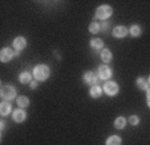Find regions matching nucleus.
Returning <instances> with one entry per match:
<instances>
[{
  "label": "nucleus",
  "mask_w": 150,
  "mask_h": 145,
  "mask_svg": "<svg viewBox=\"0 0 150 145\" xmlns=\"http://www.w3.org/2000/svg\"><path fill=\"white\" fill-rule=\"evenodd\" d=\"M34 78L36 81H40V82H44L48 79L50 77V67L47 65H38V66L34 67Z\"/></svg>",
  "instance_id": "obj_1"
},
{
  "label": "nucleus",
  "mask_w": 150,
  "mask_h": 145,
  "mask_svg": "<svg viewBox=\"0 0 150 145\" xmlns=\"http://www.w3.org/2000/svg\"><path fill=\"white\" fill-rule=\"evenodd\" d=\"M95 15H97V18H99V19H102V20L109 19L110 16L112 15V8H111V6L103 4V6L98 7V8H97V12H95Z\"/></svg>",
  "instance_id": "obj_2"
},
{
  "label": "nucleus",
  "mask_w": 150,
  "mask_h": 145,
  "mask_svg": "<svg viewBox=\"0 0 150 145\" xmlns=\"http://www.w3.org/2000/svg\"><path fill=\"white\" fill-rule=\"evenodd\" d=\"M1 97L4 101H11L13 98H16V90L13 86L11 85H4L1 87Z\"/></svg>",
  "instance_id": "obj_3"
},
{
  "label": "nucleus",
  "mask_w": 150,
  "mask_h": 145,
  "mask_svg": "<svg viewBox=\"0 0 150 145\" xmlns=\"http://www.w3.org/2000/svg\"><path fill=\"white\" fill-rule=\"evenodd\" d=\"M103 93H106L107 95H115V94H118V92H119V87H118V85H117L115 82H111V81H109V82H106L105 85H103Z\"/></svg>",
  "instance_id": "obj_4"
},
{
  "label": "nucleus",
  "mask_w": 150,
  "mask_h": 145,
  "mask_svg": "<svg viewBox=\"0 0 150 145\" xmlns=\"http://www.w3.org/2000/svg\"><path fill=\"white\" fill-rule=\"evenodd\" d=\"M112 75V71L107 65H100L99 69H98V78L103 79V81H107L110 79Z\"/></svg>",
  "instance_id": "obj_5"
},
{
  "label": "nucleus",
  "mask_w": 150,
  "mask_h": 145,
  "mask_svg": "<svg viewBox=\"0 0 150 145\" xmlns=\"http://www.w3.org/2000/svg\"><path fill=\"white\" fill-rule=\"evenodd\" d=\"M127 34H129V30L126 28L125 26H117V27H114V30H112V36H114V38H118V39L125 38Z\"/></svg>",
  "instance_id": "obj_6"
},
{
  "label": "nucleus",
  "mask_w": 150,
  "mask_h": 145,
  "mask_svg": "<svg viewBox=\"0 0 150 145\" xmlns=\"http://www.w3.org/2000/svg\"><path fill=\"white\" fill-rule=\"evenodd\" d=\"M13 57H15V53H13L11 48H8V47L3 48V50H1V53H0V59H1V62H3V63L9 62V60L12 59Z\"/></svg>",
  "instance_id": "obj_7"
},
{
  "label": "nucleus",
  "mask_w": 150,
  "mask_h": 145,
  "mask_svg": "<svg viewBox=\"0 0 150 145\" xmlns=\"http://www.w3.org/2000/svg\"><path fill=\"white\" fill-rule=\"evenodd\" d=\"M83 81H84V83H87V85H90V86H94V85H97L98 75L93 71H88L83 75Z\"/></svg>",
  "instance_id": "obj_8"
},
{
  "label": "nucleus",
  "mask_w": 150,
  "mask_h": 145,
  "mask_svg": "<svg viewBox=\"0 0 150 145\" xmlns=\"http://www.w3.org/2000/svg\"><path fill=\"white\" fill-rule=\"evenodd\" d=\"M12 46L15 50L22 51V50H24L25 46H27V41H25V38H23V36H16V38L13 39Z\"/></svg>",
  "instance_id": "obj_9"
},
{
  "label": "nucleus",
  "mask_w": 150,
  "mask_h": 145,
  "mask_svg": "<svg viewBox=\"0 0 150 145\" xmlns=\"http://www.w3.org/2000/svg\"><path fill=\"white\" fill-rule=\"evenodd\" d=\"M25 117H27V114H25V112H24V109H16L15 112L12 113V120L15 121V122H23V121L25 120Z\"/></svg>",
  "instance_id": "obj_10"
},
{
  "label": "nucleus",
  "mask_w": 150,
  "mask_h": 145,
  "mask_svg": "<svg viewBox=\"0 0 150 145\" xmlns=\"http://www.w3.org/2000/svg\"><path fill=\"white\" fill-rule=\"evenodd\" d=\"M102 93H103V89L100 87V86H98V85L91 86V89H90V95H91L93 98H99L100 95H102Z\"/></svg>",
  "instance_id": "obj_11"
},
{
  "label": "nucleus",
  "mask_w": 150,
  "mask_h": 145,
  "mask_svg": "<svg viewBox=\"0 0 150 145\" xmlns=\"http://www.w3.org/2000/svg\"><path fill=\"white\" fill-rule=\"evenodd\" d=\"M100 59H102L105 63H109L110 60L112 59V54H111V51H110L109 48H103V50L100 51Z\"/></svg>",
  "instance_id": "obj_12"
},
{
  "label": "nucleus",
  "mask_w": 150,
  "mask_h": 145,
  "mask_svg": "<svg viewBox=\"0 0 150 145\" xmlns=\"http://www.w3.org/2000/svg\"><path fill=\"white\" fill-rule=\"evenodd\" d=\"M90 46H91V48H94V50H100L102 51L103 50V41L99 39V38H94V39H91Z\"/></svg>",
  "instance_id": "obj_13"
},
{
  "label": "nucleus",
  "mask_w": 150,
  "mask_h": 145,
  "mask_svg": "<svg viewBox=\"0 0 150 145\" xmlns=\"http://www.w3.org/2000/svg\"><path fill=\"white\" fill-rule=\"evenodd\" d=\"M11 110H12V107H11L9 102H7V101L1 102V105H0V113H1V116H8L11 113Z\"/></svg>",
  "instance_id": "obj_14"
},
{
  "label": "nucleus",
  "mask_w": 150,
  "mask_h": 145,
  "mask_svg": "<svg viewBox=\"0 0 150 145\" xmlns=\"http://www.w3.org/2000/svg\"><path fill=\"white\" fill-rule=\"evenodd\" d=\"M19 82L23 83V85H24V83H31L32 82V75L27 71L22 72V74L19 75Z\"/></svg>",
  "instance_id": "obj_15"
},
{
  "label": "nucleus",
  "mask_w": 150,
  "mask_h": 145,
  "mask_svg": "<svg viewBox=\"0 0 150 145\" xmlns=\"http://www.w3.org/2000/svg\"><path fill=\"white\" fill-rule=\"evenodd\" d=\"M16 102H18V106L20 107V109H24V107H27L28 105H30V100H28V97H24V95L16 98Z\"/></svg>",
  "instance_id": "obj_16"
},
{
  "label": "nucleus",
  "mask_w": 150,
  "mask_h": 145,
  "mask_svg": "<svg viewBox=\"0 0 150 145\" xmlns=\"http://www.w3.org/2000/svg\"><path fill=\"white\" fill-rule=\"evenodd\" d=\"M130 35L133 36V38H137V36H139L141 35V32H142V28H141V26H138V24H133L130 27Z\"/></svg>",
  "instance_id": "obj_17"
},
{
  "label": "nucleus",
  "mask_w": 150,
  "mask_h": 145,
  "mask_svg": "<svg viewBox=\"0 0 150 145\" xmlns=\"http://www.w3.org/2000/svg\"><path fill=\"white\" fill-rule=\"evenodd\" d=\"M122 140L118 136H110L109 139L106 140V145H121Z\"/></svg>",
  "instance_id": "obj_18"
},
{
  "label": "nucleus",
  "mask_w": 150,
  "mask_h": 145,
  "mask_svg": "<svg viewBox=\"0 0 150 145\" xmlns=\"http://www.w3.org/2000/svg\"><path fill=\"white\" fill-rule=\"evenodd\" d=\"M137 86L141 90H147V89H149V82H147V79L139 77V78L137 79Z\"/></svg>",
  "instance_id": "obj_19"
},
{
  "label": "nucleus",
  "mask_w": 150,
  "mask_h": 145,
  "mask_svg": "<svg viewBox=\"0 0 150 145\" xmlns=\"http://www.w3.org/2000/svg\"><path fill=\"white\" fill-rule=\"evenodd\" d=\"M114 126H115L117 129H123L126 126V118L125 117H118V118H115V121H114Z\"/></svg>",
  "instance_id": "obj_20"
},
{
  "label": "nucleus",
  "mask_w": 150,
  "mask_h": 145,
  "mask_svg": "<svg viewBox=\"0 0 150 145\" xmlns=\"http://www.w3.org/2000/svg\"><path fill=\"white\" fill-rule=\"evenodd\" d=\"M88 31H90L91 34H98V32L100 31V24L97 22H93L90 24V27H88Z\"/></svg>",
  "instance_id": "obj_21"
},
{
  "label": "nucleus",
  "mask_w": 150,
  "mask_h": 145,
  "mask_svg": "<svg viewBox=\"0 0 150 145\" xmlns=\"http://www.w3.org/2000/svg\"><path fill=\"white\" fill-rule=\"evenodd\" d=\"M129 122L131 124V125H138V124H139V117L138 116H131L130 118H129Z\"/></svg>",
  "instance_id": "obj_22"
},
{
  "label": "nucleus",
  "mask_w": 150,
  "mask_h": 145,
  "mask_svg": "<svg viewBox=\"0 0 150 145\" xmlns=\"http://www.w3.org/2000/svg\"><path fill=\"white\" fill-rule=\"evenodd\" d=\"M107 27H109V23L105 20V22L100 24V30H102V31H107Z\"/></svg>",
  "instance_id": "obj_23"
},
{
  "label": "nucleus",
  "mask_w": 150,
  "mask_h": 145,
  "mask_svg": "<svg viewBox=\"0 0 150 145\" xmlns=\"http://www.w3.org/2000/svg\"><path fill=\"white\" fill-rule=\"evenodd\" d=\"M146 101H147V106L150 107V89L146 90Z\"/></svg>",
  "instance_id": "obj_24"
},
{
  "label": "nucleus",
  "mask_w": 150,
  "mask_h": 145,
  "mask_svg": "<svg viewBox=\"0 0 150 145\" xmlns=\"http://www.w3.org/2000/svg\"><path fill=\"white\" fill-rule=\"evenodd\" d=\"M30 86H31V89H36L38 87V81L35 79V81H32L31 83H30Z\"/></svg>",
  "instance_id": "obj_25"
},
{
  "label": "nucleus",
  "mask_w": 150,
  "mask_h": 145,
  "mask_svg": "<svg viewBox=\"0 0 150 145\" xmlns=\"http://www.w3.org/2000/svg\"><path fill=\"white\" fill-rule=\"evenodd\" d=\"M4 124H6V122H4V121H1V122H0V128H1V130L4 129Z\"/></svg>",
  "instance_id": "obj_26"
},
{
  "label": "nucleus",
  "mask_w": 150,
  "mask_h": 145,
  "mask_svg": "<svg viewBox=\"0 0 150 145\" xmlns=\"http://www.w3.org/2000/svg\"><path fill=\"white\" fill-rule=\"evenodd\" d=\"M147 82H149V85H150V77H149V79H147Z\"/></svg>",
  "instance_id": "obj_27"
}]
</instances>
